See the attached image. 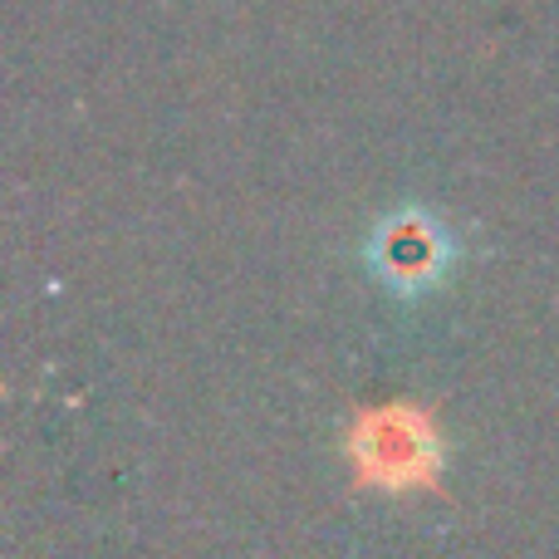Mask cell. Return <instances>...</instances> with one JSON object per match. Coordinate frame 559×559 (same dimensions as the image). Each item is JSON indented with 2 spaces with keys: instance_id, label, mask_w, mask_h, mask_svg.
<instances>
[{
  "instance_id": "6da1fadb",
  "label": "cell",
  "mask_w": 559,
  "mask_h": 559,
  "mask_svg": "<svg viewBox=\"0 0 559 559\" xmlns=\"http://www.w3.org/2000/svg\"><path fill=\"white\" fill-rule=\"evenodd\" d=\"M456 265H462V241L427 206H393L364 236V271L403 305L437 295L456 275Z\"/></svg>"
},
{
  "instance_id": "7a4b0ae2",
  "label": "cell",
  "mask_w": 559,
  "mask_h": 559,
  "mask_svg": "<svg viewBox=\"0 0 559 559\" xmlns=\"http://www.w3.org/2000/svg\"><path fill=\"white\" fill-rule=\"evenodd\" d=\"M354 462L364 481L383 491L432 486L442 472V437L417 407H383L354 437Z\"/></svg>"
}]
</instances>
